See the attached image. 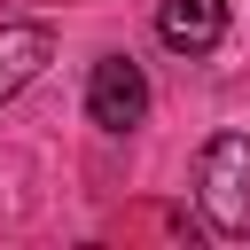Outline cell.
Returning a JSON list of instances; mask_svg holds the SVG:
<instances>
[{"label":"cell","mask_w":250,"mask_h":250,"mask_svg":"<svg viewBox=\"0 0 250 250\" xmlns=\"http://www.w3.org/2000/svg\"><path fill=\"white\" fill-rule=\"evenodd\" d=\"M195 203L219 242L250 234V133H211L195 156Z\"/></svg>","instance_id":"cell-1"},{"label":"cell","mask_w":250,"mask_h":250,"mask_svg":"<svg viewBox=\"0 0 250 250\" xmlns=\"http://www.w3.org/2000/svg\"><path fill=\"white\" fill-rule=\"evenodd\" d=\"M86 117H94L102 133H133V125L148 117V70H141L133 55H102L94 78H86Z\"/></svg>","instance_id":"cell-2"},{"label":"cell","mask_w":250,"mask_h":250,"mask_svg":"<svg viewBox=\"0 0 250 250\" xmlns=\"http://www.w3.org/2000/svg\"><path fill=\"white\" fill-rule=\"evenodd\" d=\"M156 39L172 55H211L227 39V0H156Z\"/></svg>","instance_id":"cell-3"},{"label":"cell","mask_w":250,"mask_h":250,"mask_svg":"<svg viewBox=\"0 0 250 250\" xmlns=\"http://www.w3.org/2000/svg\"><path fill=\"white\" fill-rule=\"evenodd\" d=\"M55 62V31L47 23H0V109Z\"/></svg>","instance_id":"cell-4"}]
</instances>
